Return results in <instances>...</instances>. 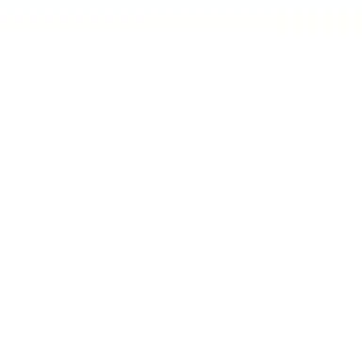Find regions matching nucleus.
<instances>
[]
</instances>
